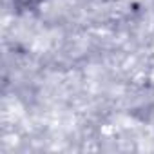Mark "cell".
<instances>
[{
    "label": "cell",
    "mask_w": 154,
    "mask_h": 154,
    "mask_svg": "<svg viewBox=\"0 0 154 154\" xmlns=\"http://www.w3.org/2000/svg\"><path fill=\"white\" fill-rule=\"evenodd\" d=\"M45 2L47 0H13V4L18 11H35Z\"/></svg>",
    "instance_id": "6da1fadb"
}]
</instances>
